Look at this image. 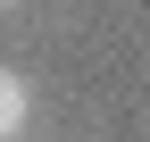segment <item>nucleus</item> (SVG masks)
Returning a JSON list of instances; mask_svg holds the SVG:
<instances>
[{
    "label": "nucleus",
    "mask_w": 150,
    "mask_h": 142,
    "mask_svg": "<svg viewBox=\"0 0 150 142\" xmlns=\"http://www.w3.org/2000/svg\"><path fill=\"white\" fill-rule=\"evenodd\" d=\"M17 142H25V134H17Z\"/></svg>",
    "instance_id": "3"
},
{
    "label": "nucleus",
    "mask_w": 150,
    "mask_h": 142,
    "mask_svg": "<svg viewBox=\"0 0 150 142\" xmlns=\"http://www.w3.org/2000/svg\"><path fill=\"white\" fill-rule=\"evenodd\" d=\"M8 9H25V0H0V17H8Z\"/></svg>",
    "instance_id": "2"
},
{
    "label": "nucleus",
    "mask_w": 150,
    "mask_h": 142,
    "mask_svg": "<svg viewBox=\"0 0 150 142\" xmlns=\"http://www.w3.org/2000/svg\"><path fill=\"white\" fill-rule=\"evenodd\" d=\"M25 126H33V84L17 67H0V142H17Z\"/></svg>",
    "instance_id": "1"
}]
</instances>
